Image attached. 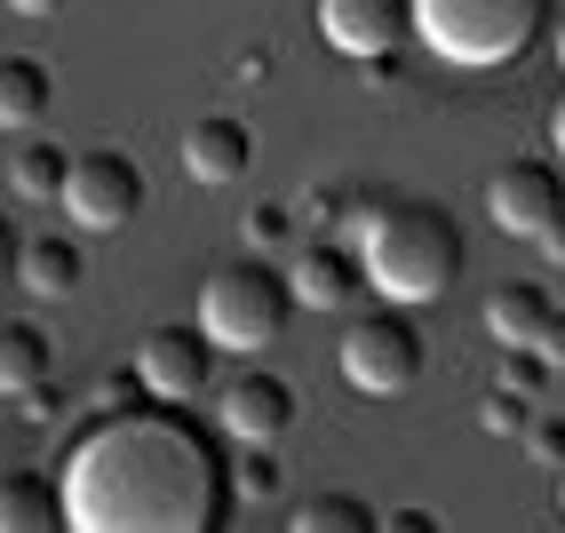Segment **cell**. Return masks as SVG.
Returning a JSON list of instances; mask_svg holds the SVG:
<instances>
[{
	"mask_svg": "<svg viewBox=\"0 0 565 533\" xmlns=\"http://www.w3.org/2000/svg\"><path fill=\"white\" fill-rule=\"evenodd\" d=\"M374 510L359 493H311V502H295V533H366Z\"/></svg>",
	"mask_w": 565,
	"mask_h": 533,
	"instance_id": "21",
	"label": "cell"
},
{
	"mask_svg": "<svg viewBox=\"0 0 565 533\" xmlns=\"http://www.w3.org/2000/svg\"><path fill=\"white\" fill-rule=\"evenodd\" d=\"M319 41L334 56H398L414 41V0H319Z\"/></svg>",
	"mask_w": 565,
	"mask_h": 533,
	"instance_id": "9",
	"label": "cell"
},
{
	"mask_svg": "<svg viewBox=\"0 0 565 533\" xmlns=\"http://www.w3.org/2000/svg\"><path fill=\"white\" fill-rule=\"evenodd\" d=\"M557 493H565V470H557Z\"/></svg>",
	"mask_w": 565,
	"mask_h": 533,
	"instance_id": "34",
	"label": "cell"
},
{
	"mask_svg": "<svg viewBox=\"0 0 565 533\" xmlns=\"http://www.w3.org/2000/svg\"><path fill=\"white\" fill-rule=\"evenodd\" d=\"M263 72H271V56H263V49H247V56L232 64V81H263Z\"/></svg>",
	"mask_w": 565,
	"mask_h": 533,
	"instance_id": "30",
	"label": "cell"
},
{
	"mask_svg": "<svg viewBox=\"0 0 565 533\" xmlns=\"http://www.w3.org/2000/svg\"><path fill=\"white\" fill-rule=\"evenodd\" d=\"M279 486H287L279 446H271V438H239V446H232V493H239V502H271Z\"/></svg>",
	"mask_w": 565,
	"mask_h": 533,
	"instance_id": "20",
	"label": "cell"
},
{
	"mask_svg": "<svg viewBox=\"0 0 565 533\" xmlns=\"http://www.w3.org/2000/svg\"><path fill=\"white\" fill-rule=\"evenodd\" d=\"M287 232H303V223H295V207H287V200H255V207L239 215V239H247L255 255L287 247Z\"/></svg>",
	"mask_w": 565,
	"mask_h": 533,
	"instance_id": "22",
	"label": "cell"
},
{
	"mask_svg": "<svg viewBox=\"0 0 565 533\" xmlns=\"http://www.w3.org/2000/svg\"><path fill=\"white\" fill-rule=\"evenodd\" d=\"M550 151L565 160V104H557V120H550Z\"/></svg>",
	"mask_w": 565,
	"mask_h": 533,
	"instance_id": "32",
	"label": "cell"
},
{
	"mask_svg": "<svg viewBox=\"0 0 565 533\" xmlns=\"http://www.w3.org/2000/svg\"><path fill=\"white\" fill-rule=\"evenodd\" d=\"M351 239H359V263H366V287L383 302H406V311L455 295L462 263H470L462 223L446 215L438 200H414V192H383Z\"/></svg>",
	"mask_w": 565,
	"mask_h": 533,
	"instance_id": "2",
	"label": "cell"
},
{
	"mask_svg": "<svg viewBox=\"0 0 565 533\" xmlns=\"http://www.w3.org/2000/svg\"><path fill=\"white\" fill-rule=\"evenodd\" d=\"M56 525H64V486L49 470L0 478V533H56Z\"/></svg>",
	"mask_w": 565,
	"mask_h": 533,
	"instance_id": "15",
	"label": "cell"
},
{
	"mask_svg": "<svg viewBox=\"0 0 565 533\" xmlns=\"http://www.w3.org/2000/svg\"><path fill=\"white\" fill-rule=\"evenodd\" d=\"M287 287H295V311H351V295L366 287V263L343 239H303L287 263Z\"/></svg>",
	"mask_w": 565,
	"mask_h": 533,
	"instance_id": "11",
	"label": "cell"
},
{
	"mask_svg": "<svg viewBox=\"0 0 565 533\" xmlns=\"http://www.w3.org/2000/svg\"><path fill=\"white\" fill-rule=\"evenodd\" d=\"M557 64H565V17H557Z\"/></svg>",
	"mask_w": 565,
	"mask_h": 533,
	"instance_id": "33",
	"label": "cell"
},
{
	"mask_svg": "<svg viewBox=\"0 0 565 533\" xmlns=\"http://www.w3.org/2000/svg\"><path fill=\"white\" fill-rule=\"evenodd\" d=\"M557 207H565V160H510L486 183V223L510 239H542Z\"/></svg>",
	"mask_w": 565,
	"mask_h": 533,
	"instance_id": "7",
	"label": "cell"
},
{
	"mask_svg": "<svg viewBox=\"0 0 565 533\" xmlns=\"http://www.w3.org/2000/svg\"><path fill=\"white\" fill-rule=\"evenodd\" d=\"M49 104H56V72H49L41 56L9 49V56H0V128H9V136L41 128V120H49Z\"/></svg>",
	"mask_w": 565,
	"mask_h": 533,
	"instance_id": "14",
	"label": "cell"
},
{
	"mask_svg": "<svg viewBox=\"0 0 565 533\" xmlns=\"http://www.w3.org/2000/svg\"><path fill=\"white\" fill-rule=\"evenodd\" d=\"M64 175H72V151L49 143V136H32L17 160H9V192L41 207V200H64Z\"/></svg>",
	"mask_w": 565,
	"mask_h": 533,
	"instance_id": "19",
	"label": "cell"
},
{
	"mask_svg": "<svg viewBox=\"0 0 565 533\" xmlns=\"http://www.w3.org/2000/svg\"><path fill=\"white\" fill-rule=\"evenodd\" d=\"M518 446L534 454L542 470H565V414H525V430H518Z\"/></svg>",
	"mask_w": 565,
	"mask_h": 533,
	"instance_id": "24",
	"label": "cell"
},
{
	"mask_svg": "<svg viewBox=\"0 0 565 533\" xmlns=\"http://www.w3.org/2000/svg\"><path fill=\"white\" fill-rule=\"evenodd\" d=\"M550 374H557V366L534 351V342H510V359H502V383H510V391H525V398H534V391L550 383Z\"/></svg>",
	"mask_w": 565,
	"mask_h": 533,
	"instance_id": "25",
	"label": "cell"
},
{
	"mask_svg": "<svg viewBox=\"0 0 565 533\" xmlns=\"http://www.w3.org/2000/svg\"><path fill=\"white\" fill-rule=\"evenodd\" d=\"M49 366H56V351H49L41 327L32 319H0V398H24L32 383H49Z\"/></svg>",
	"mask_w": 565,
	"mask_h": 533,
	"instance_id": "17",
	"label": "cell"
},
{
	"mask_svg": "<svg viewBox=\"0 0 565 533\" xmlns=\"http://www.w3.org/2000/svg\"><path fill=\"white\" fill-rule=\"evenodd\" d=\"M64 215H72V232H96V239H111V232H128V223L143 215V168L128 160V151H81L72 160V175H64V200H56Z\"/></svg>",
	"mask_w": 565,
	"mask_h": 533,
	"instance_id": "6",
	"label": "cell"
},
{
	"mask_svg": "<svg viewBox=\"0 0 565 533\" xmlns=\"http://www.w3.org/2000/svg\"><path fill=\"white\" fill-rule=\"evenodd\" d=\"M81 271H88V255L72 232H41V239H24L17 255V287L32 302H64V295H81Z\"/></svg>",
	"mask_w": 565,
	"mask_h": 533,
	"instance_id": "13",
	"label": "cell"
},
{
	"mask_svg": "<svg viewBox=\"0 0 565 533\" xmlns=\"http://www.w3.org/2000/svg\"><path fill=\"white\" fill-rule=\"evenodd\" d=\"M550 32V0H414V41L455 72H502Z\"/></svg>",
	"mask_w": 565,
	"mask_h": 533,
	"instance_id": "3",
	"label": "cell"
},
{
	"mask_svg": "<svg viewBox=\"0 0 565 533\" xmlns=\"http://www.w3.org/2000/svg\"><path fill=\"white\" fill-rule=\"evenodd\" d=\"M550 311H557V302L542 295V279H510V287L486 295V334H494L502 351H510V342H534Z\"/></svg>",
	"mask_w": 565,
	"mask_h": 533,
	"instance_id": "16",
	"label": "cell"
},
{
	"mask_svg": "<svg viewBox=\"0 0 565 533\" xmlns=\"http://www.w3.org/2000/svg\"><path fill=\"white\" fill-rule=\"evenodd\" d=\"M374 183H311L303 200H295V223L303 232H359V223L374 215Z\"/></svg>",
	"mask_w": 565,
	"mask_h": 533,
	"instance_id": "18",
	"label": "cell"
},
{
	"mask_svg": "<svg viewBox=\"0 0 565 533\" xmlns=\"http://www.w3.org/2000/svg\"><path fill=\"white\" fill-rule=\"evenodd\" d=\"M534 351H542L550 366H565V311H550V319H542V334H534Z\"/></svg>",
	"mask_w": 565,
	"mask_h": 533,
	"instance_id": "28",
	"label": "cell"
},
{
	"mask_svg": "<svg viewBox=\"0 0 565 533\" xmlns=\"http://www.w3.org/2000/svg\"><path fill=\"white\" fill-rule=\"evenodd\" d=\"M136 374H143V391L152 398H175V406H192L207 383H215V342L207 327H152L136 342Z\"/></svg>",
	"mask_w": 565,
	"mask_h": 533,
	"instance_id": "8",
	"label": "cell"
},
{
	"mask_svg": "<svg viewBox=\"0 0 565 533\" xmlns=\"http://www.w3.org/2000/svg\"><path fill=\"white\" fill-rule=\"evenodd\" d=\"M423 334H414L406 302H383V311H359L334 342V366H343V383L366 391V398H406L423 383Z\"/></svg>",
	"mask_w": 565,
	"mask_h": 533,
	"instance_id": "5",
	"label": "cell"
},
{
	"mask_svg": "<svg viewBox=\"0 0 565 533\" xmlns=\"http://www.w3.org/2000/svg\"><path fill=\"white\" fill-rule=\"evenodd\" d=\"M24 423H32V430H56V423H64L56 383H32V391H24Z\"/></svg>",
	"mask_w": 565,
	"mask_h": 533,
	"instance_id": "26",
	"label": "cell"
},
{
	"mask_svg": "<svg viewBox=\"0 0 565 533\" xmlns=\"http://www.w3.org/2000/svg\"><path fill=\"white\" fill-rule=\"evenodd\" d=\"M247 168H255V128L239 111H200V120L183 128V175L192 183L223 192V183H239Z\"/></svg>",
	"mask_w": 565,
	"mask_h": 533,
	"instance_id": "12",
	"label": "cell"
},
{
	"mask_svg": "<svg viewBox=\"0 0 565 533\" xmlns=\"http://www.w3.org/2000/svg\"><path fill=\"white\" fill-rule=\"evenodd\" d=\"M525 414H534V398L510 391V383H494V391L478 398V430H486V438H518V430H525Z\"/></svg>",
	"mask_w": 565,
	"mask_h": 533,
	"instance_id": "23",
	"label": "cell"
},
{
	"mask_svg": "<svg viewBox=\"0 0 565 533\" xmlns=\"http://www.w3.org/2000/svg\"><path fill=\"white\" fill-rule=\"evenodd\" d=\"M534 247H542V263H557V271H565V207L542 223V239H534Z\"/></svg>",
	"mask_w": 565,
	"mask_h": 533,
	"instance_id": "29",
	"label": "cell"
},
{
	"mask_svg": "<svg viewBox=\"0 0 565 533\" xmlns=\"http://www.w3.org/2000/svg\"><path fill=\"white\" fill-rule=\"evenodd\" d=\"M295 319V287L287 271H271L263 255H239V263H215L200 279V327L215 351H271Z\"/></svg>",
	"mask_w": 565,
	"mask_h": 533,
	"instance_id": "4",
	"label": "cell"
},
{
	"mask_svg": "<svg viewBox=\"0 0 565 533\" xmlns=\"http://www.w3.org/2000/svg\"><path fill=\"white\" fill-rule=\"evenodd\" d=\"M17 255H24V239H17V223H9V215H0V295H9V287H17Z\"/></svg>",
	"mask_w": 565,
	"mask_h": 533,
	"instance_id": "27",
	"label": "cell"
},
{
	"mask_svg": "<svg viewBox=\"0 0 565 533\" xmlns=\"http://www.w3.org/2000/svg\"><path fill=\"white\" fill-rule=\"evenodd\" d=\"M215 423H223V438H287V423H295V383L287 374H271V366H247V374H232L223 383V398H215Z\"/></svg>",
	"mask_w": 565,
	"mask_h": 533,
	"instance_id": "10",
	"label": "cell"
},
{
	"mask_svg": "<svg viewBox=\"0 0 565 533\" xmlns=\"http://www.w3.org/2000/svg\"><path fill=\"white\" fill-rule=\"evenodd\" d=\"M56 486L72 533H215L232 518V454L175 398L88 414Z\"/></svg>",
	"mask_w": 565,
	"mask_h": 533,
	"instance_id": "1",
	"label": "cell"
},
{
	"mask_svg": "<svg viewBox=\"0 0 565 533\" xmlns=\"http://www.w3.org/2000/svg\"><path fill=\"white\" fill-rule=\"evenodd\" d=\"M9 9H17V17H56L64 0H9Z\"/></svg>",
	"mask_w": 565,
	"mask_h": 533,
	"instance_id": "31",
	"label": "cell"
}]
</instances>
